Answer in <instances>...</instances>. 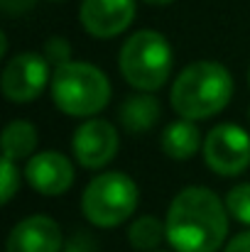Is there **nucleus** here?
<instances>
[{
    "instance_id": "nucleus-17",
    "label": "nucleus",
    "mask_w": 250,
    "mask_h": 252,
    "mask_svg": "<svg viewBox=\"0 0 250 252\" xmlns=\"http://www.w3.org/2000/svg\"><path fill=\"white\" fill-rule=\"evenodd\" d=\"M0 176H2L0 201L7 203V201L17 193V189H20V171H17V167H15L12 159H5V157H2V171H0Z\"/></svg>"
},
{
    "instance_id": "nucleus-21",
    "label": "nucleus",
    "mask_w": 250,
    "mask_h": 252,
    "mask_svg": "<svg viewBox=\"0 0 250 252\" xmlns=\"http://www.w3.org/2000/svg\"><path fill=\"white\" fill-rule=\"evenodd\" d=\"M145 2H150V5H167V2H172V0H145Z\"/></svg>"
},
{
    "instance_id": "nucleus-16",
    "label": "nucleus",
    "mask_w": 250,
    "mask_h": 252,
    "mask_svg": "<svg viewBox=\"0 0 250 252\" xmlns=\"http://www.w3.org/2000/svg\"><path fill=\"white\" fill-rule=\"evenodd\" d=\"M226 208L236 220H241L243 225H250V184H238L228 191Z\"/></svg>"
},
{
    "instance_id": "nucleus-11",
    "label": "nucleus",
    "mask_w": 250,
    "mask_h": 252,
    "mask_svg": "<svg viewBox=\"0 0 250 252\" xmlns=\"http://www.w3.org/2000/svg\"><path fill=\"white\" fill-rule=\"evenodd\" d=\"M62 228L49 216H30L20 220L5 243V252H59Z\"/></svg>"
},
{
    "instance_id": "nucleus-19",
    "label": "nucleus",
    "mask_w": 250,
    "mask_h": 252,
    "mask_svg": "<svg viewBox=\"0 0 250 252\" xmlns=\"http://www.w3.org/2000/svg\"><path fill=\"white\" fill-rule=\"evenodd\" d=\"M35 2H37V0H0V7H2V12H7V15H22V12L32 10Z\"/></svg>"
},
{
    "instance_id": "nucleus-14",
    "label": "nucleus",
    "mask_w": 250,
    "mask_h": 252,
    "mask_svg": "<svg viewBox=\"0 0 250 252\" xmlns=\"http://www.w3.org/2000/svg\"><path fill=\"white\" fill-rule=\"evenodd\" d=\"M37 150V127L27 120H12L2 130V157L20 162Z\"/></svg>"
},
{
    "instance_id": "nucleus-18",
    "label": "nucleus",
    "mask_w": 250,
    "mask_h": 252,
    "mask_svg": "<svg viewBox=\"0 0 250 252\" xmlns=\"http://www.w3.org/2000/svg\"><path fill=\"white\" fill-rule=\"evenodd\" d=\"M69 57H71V47H69V42H67L64 37H52V39H47V44H44V59H47L49 64L62 66V64L71 62Z\"/></svg>"
},
{
    "instance_id": "nucleus-4",
    "label": "nucleus",
    "mask_w": 250,
    "mask_h": 252,
    "mask_svg": "<svg viewBox=\"0 0 250 252\" xmlns=\"http://www.w3.org/2000/svg\"><path fill=\"white\" fill-rule=\"evenodd\" d=\"M120 74L138 91H157L172 74V47L155 30H140L128 37L118 57Z\"/></svg>"
},
{
    "instance_id": "nucleus-12",
    "label": "nucleus",
    "mask_w": 250,
    "mask_h": 252,
    "mask_svg": "<svg viewBox=\"0 0 250 252\" xmlns=\"http://www.w3.org/2000/svg\"><path fill=\"white\" fill-rule=\"evenodd\" d=\"M160 113H162L160 100L150 91L133 93L120 105V125L130 135H143L155 127V123L160 120Z\"/></svg>"
},
{
    "instance_id": "nucleus-22",
    "label": "nucleus",
    "mask_w": 250,
    "mask_h": 252,
    "mask_svg": "<svg viewBox=\"0 0 250 252\" xmlns=\"http://www.w3.org/2000/svg\"><path fill=\"white\" fill-rule=\"evenodd\" d=\"M248 118H250V113H248Z\"/></svg>"
},
{
    "instance_id": "nucleus-15",
    "label": "nucleus",
    "mask_w": 250,
    "mask_h": 252,
    "mask_svg": "<svg viewBox=\"0 0 250 252\" xmlns=\"http://www.w3.org/2000/svg\"><path fill=\"white\" fill-rule=\"evenodd\" d=\"M162 238H167V225H162L152 216H140L128 230L130 245L140 252H155V248L162 243Z\"/></svg>"
},
{
    "instance_id": "nucleus-5",
    "label": "nucleus",
    "mask_w": 250,
    "mask_h": 252,
    "mask_svg": "<svg viewBox=\"0 0 250 252\" xmlns=\"http://www.w3.org/2000/svg\"><path fill=\"white\" fill-rule=\"evenodd\" d=\"M138 184L123 171H103L83 189L81 211L88 223L98 228H115L138 208Z\"/></svg>"
},
{
    "instance_id": "nucleus-2",
    "label": "nucleus",
    "mask_w": 250,
    "mask_h": 252,
    "mask_svg": "<svg viewBox=\"0 0 250 252\" xmlns=\"http://www.w3.org/2000/svg\"><path fill=\"white\" fill-rule=\"evenodd\" d=\"M233 95V79L223 64L194 62L184 66L169 93L172 108L186 120H206L221 113Z\"/></svg>"
},
{
    "instance_id": "nucleus-13",
    "label": "nucleus",
    "mask_w": 250,
    "mask_h": 252,
    "mask_svg": "<svg viewBox=\"0 0 250 252\" xmlns=\"http://www.w3.org/2000/svg\"><path fill=\"white\" fill-rule=\"evenodd\" d=\"M160 142H162V152H165L169 159L184 162V159H191V157L199 152L201 135H199L194 120L181 118V120L167 125Z\"/></svg>"
},
{
    "instance_id": "nucleus-7",
    "label": "nucleus",
    "mask_w": 250,
    "mask_h": 252,
    "mask_svg": "<svg viewBox=\"0 0 250 252\" xmlns=\"http://www.w3.org/2000/svg\"><path fill=\"white\" fill-rule=\"evenodd\" d=\"M49 81V62L37 52H22L12 57L2 69V93L12 103L35 100Z\"/></svg>"
},
{
    "instance_id": "nucleus-6",
    "label": "nucleus",
    "mask_w": 250,
    "mask_h": 252,
    "mask_svg": "<svg viewBox=\"0 0 250 252\" xmlns=\"http://www.w3.org/2000/svg\"><path fill=\"white\" fill-rule=\"evenodd\" d=\"M204 159L221 176H238L250 167V135L233 123L216 125L204 140Z\"/></svg>"
},
{
    "instance_id": "nucleus-10",
    "label": "nucleus",
    "mask_w": 250,
    "mask_h": 252,
    "mask_svg": "<svg viewBox=\"0 0 250 252\" xmlns=\"http://www.w3.org/2000/svg\"><path fill=\"white\" fill-rule=\"evenodd\" d=\"M25 179L42 196H62L74 184V164L59 152H37L25 167Z\"/></svg>"
},
{
    "instance_id": "nucleus-20",
    "label": "nucleus",
    "mask_w": 250,
    "mask_h": 252,
    "mask_svg": "<svg viewBox=\"0 0 250 252\" xmlns=\"http://www.w3.org/2000/svg\"><path fill=\"white\" fill-rule=\"evenodd\" d=\"M223 252H250V230H243L236 238H231Z\"/></svg>"
},
{
    "instance_id": "nucleus-1",
    "label": "nucleus",
    "mask_w": 250,
    "mask_h": 252,
    "mask_svg": "<svg viewBox=\"0 0 250 252\" xmlns=\"http://www.w3.org/2000/svg\"><path fill=\"white\" fill-rule=\"evenodd\" d=\"M167 240L177 252H216L228 235V208L206 186H186L167 211Z\"/></svg>"
},
{
    "instance_id": "nucleus-3",
    "label": "nucleus",
    "mask_w": 250,
    "mask_h": 252,
    "mask_svg": "<svg viewBox=\"0 0 250 252\" xmlns=\"http://www.w3.org/2000/svg\"><path fill=\"white\" fill-rule=\"evenodd\" d=\"M52 100L71 118H93L110 100L108 76L86 62H67L52 71Z\"/></svg>"
},
{
    "instance_id": "nucleus-9",
    "label": "nucleus",
    "mask_w": 250,
    "mask_h": 252,
    "mask_svg": "<svg viewBox=\"0 0 250 252\" xmlns=\"http://www.w3.org/2000/svg\"><path fill=\"white\" fill-rule=\"evenodd\" d=\"M79 17L91 37L110 39L130 27L135 17V0H83Z\"/></svg>"
},
{
    "instance_id": "nucleus-8",
    "label": "nucleus",
    "mask_w": 250,
    "mask_h": 252,
    "mask_svg": "<svg viewBox=\"0 0 250 252\" xmlns=\"http://www.w3.org/2000/svg\"><path fill=\"white\" fill-rule=\"evenodd\" d=\"M118 130L101 118H88L71 137V152L86 169H101L118 155Z\"/></svg>"
}]
</instances>
